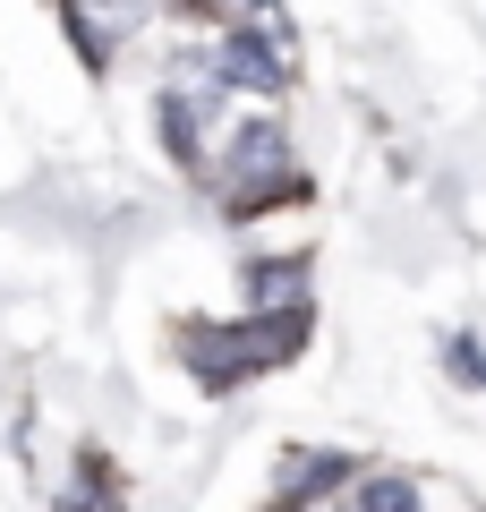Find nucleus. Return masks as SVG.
Wrapping results in <instances>:
<instances>
[{"label":"nucleus","mask_w":486,"mask_h":512,"mask_svg":"<svg viewBox=\"0 0 486 512\" xmlns=\"http://www.w3.org/2000/svg\"><path fill=\"white\" fill-rule=\"evenodd\" d=\"M307 342V316H231V325H180V367L205 393H239V384L290 367Z\"/></svg>","instance_id":"1"},{"label":"nucleus","mask_w":486,"mask_h":512,"mask_svg":"<svg viewBox=\"0 0 486 512\" xmlns=\"http://www.w3.org/2000/svg\"><path fill=\"white\" fill-rule=\"evenodd\" d=\"M214 205H222V222H256L265 205H282L290 188H299V154H290V137L273 120H248V128H231L214 146Z\"/></svg>","instance_id":"2"},{"label":"nucleus","mask_w":486,"mask_h":512,"mask_svg":"<svg viewBox=\"0 0 486 512\" xmlns=\"http://www.w3.org/2000/svg\"><path fill=\"white\" fill-rule=\"evenodd\" d=\"M205 86L231 94H282L290 86V35H214L205 52Z\"/></svg>","instance_id":"3"},{"label":"nucleus","mask_w":486,"mask_h":512,"mask_svg":"<svg viewBox=\"0 0 486 512\" xmlns=\"http://www.w3.org/2000/svg\"><path fill=\"white\" fill-rule=\"evenodd\" d=\"M154 120H162V146H171V163L180 171H214V86H162L154 94Z\"/></svg>","instance_id":"4"},{"label":"nucleus","mask_w":486,"mask_h":512,"mask_svg":"<svg viewBox=\"0 0 486 512\" xmlns=\"http://www.w3.org/2000/svg\"><path fill=\"white\" fill-rule=\"evenodd\" d=\"M307 274H316V256H256L248 316H307Z\"/></svg>","instance_id":"5"},{"label":"nucleus","mask_w":486,"mask_h":512,"mask_svg":"<svg viewBox=\"0 0 486 512\" xmlns=\"http://www.w3.org/2000/svg\"><path fill=\"white\" fill-rule=\"evenodd\" d=\"M350 453H282V470H273V487H282V504H316V495H350Z\"/></svg>","instance_id":"6"},{"label":"nucleus","mask_w":486,"mask_h":512,"mask_svg":"<svg viewBox=\"0 0 486 512\" xmlns=\"http://www.w3.org/2000/svg\"><path fill=\"white\" fill-rule=\"evenodd\" d=\"M350 512H427V495L401 470H367V478H350Z\"/></svg>","instance_id":"7"},{"label":"nucleus","mask_w":486,"mask_h":512,"mask_svg":"<svg viewBox=\"0 0 486 512\" xmlns=\"http://www.w3.org/2000/svg\"><path fill=\"white\" fill-rule=\"evenodd\" d=\"M222 18V35H290V18H282V0H205Z\"/></svg>","instance_id":"8"},{"label":"nucleus","mask_w":486,"mask_h":512,"mask_svg":"<svg viewBox=\"0 0 486 512\" xmlns=\"http://www.w3.org/2000/svg\"><path fill=\"white\" fill-rule=\"evenodd\" d=\"M77 470H86V487L69 495V512H128V504H120V487H111V470H103V461H94V453L77 461Z\"/></svg>","instance_id":"9"},{"label":"nucleus","mask_w":486,"mask_h":512,"mask_svg":"<svg viewBox=\"0 0 486 512\" xmlns=\"http://www.w3.org/2000/svg\"><path fill=\"white\" fill-rule=\"evenodd\" d=\"M273 512H282V504H273Z\"/></svg>","instance_id":"10"}]
</instances>
